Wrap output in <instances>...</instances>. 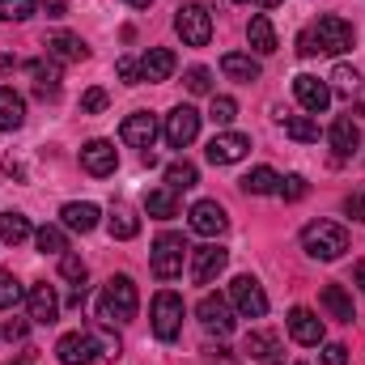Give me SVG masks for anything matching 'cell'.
Returning a JSON list of instances; mask_svg holds the SVG:
<instances>
[{"label": "cell", "mask_w": 365, "mask_h": 365, "mask_svg": "<svg viewBox=\"0 0 365 365\" xmlns=\"http://www.w3.org/2000/svg\"><path fill=\"white\" fill-rule=\"evenodd\" d=\"M119 353V336H110V331H102V327H90V331H68V336H60V344H56V357L64 365H90L98 357H115Z\"/></svg>", "instance_id": "obj_1"}, {"label": "cell", "mask_w": 365, "mask_h": 365, "mask_svg": "<svg viewBox=\"0 0 365 365\" xmlns=\"http://www.w3.org/2000/svg\"><path fill=\"white\" fill-rule=\"evenodd\" d=\"M136 306H140V297H136V280L132 276H110L106 280V289H102V297H98V319L110 327V323H132L136 319Z\"/></svg>", "instance_id": "obj_2"}, {"label": "cell", "mask_w": 365, "mask_h": 365, "mask_svg": "<svg viewBox=\"0 0 365 365\" xmlns=\"http://www.w3.org/2000/svg\"><path fill=\"white\" fill-rule=\"evenodd\" d=\"M302 251H306L310 259L331 264V259H340V255L349 251V230H344L340 221H310V225L302 230Z\"/></svg>", "instance_id": "obj_3"}, {"label": "cell", "mask_w": 365, "mask_h": 365, "mask_svg": "<svg viewBox=\"0 0 365 365\" xmlns=\"http://www.w3.org/2000/svg\"><path fill=\"white\" fill-rule=\"evenodd\" d=\"M182 255H187L182 234H158V242L149 251V268L158 280H175V276H182Z\"/></svg>", "instance_id": "obj_4"}, {"label": "cell", "mask_w": 365, "mask_h": 365, "mask_svg": "<svg viewBox=\"0 0 365 365\" xmlns=\"http://www.w3.org/2000/svg\"><path fill=\"white\" fill-rule=\"evenodd\" d=\"M149 319H153V336L158 340H175L182 331V297L175 289H162L158 297H153V310H149Z\"/></svg>", "instance_id": "obj_5"}, {"label": "cell", "mask_w": 365, "mask_h": 365, "mask_svg": "<svg viewBox=\"0 0 365 365\" xmlns=\"http://www.w3.org/2000/svg\"><path fill=\"white\" fill-rule=\"evenodd\" d=\"M175 30H179V38L187 47H208V38H212V13L204 4H182L179 13H175Z\"/></svg>", "instance_id": "obj_6"}, {"label": "cell", "mask_w": 365, "mask_h": 365, "mask_svg": "<svg viewBox=\"0 0 365 365\" xmlns=\"http://www.w3.org/2000/svg\"><path fill=\"white\" fill-rule=\"evenodd\" d=\"M310 34H314L319 51H331V56H340V51L353 47V26H349L344 17H336V13H323V17L310 26Z\"/></svg>", "instance_id": "obj_7"}, {"label": "cell", "mask_w": 365, "mask_h": 365, "mask_svg": "<svg viewBox=\"0 0 365 365\" xmlns=\"http://www.w3.org/2000/svg\"><path fill=\"white\" fill-rule=\"evenodd\" d=\"M230 302H234V310L242 319H264L268 314V293H264V284L255 276H238L230 284Z\"/></svg>", "instance_id": "obj_8"}, {"label": "cell", "mask_w": 365, "mask_h": 365, "mask_svg": "<svg viewBox=\"0 0 365 365\" xmlns=\"http://www.w3.org/2000/svg\"><path fill=\"white\" fill-rule=\"evenodd\" d=\"M195 314H200L204 331H212V336H221V340L234 331V306H230L221 293H204L200 306H195Z\"/></svg>", "instance_id": "obj_9"}, {"label": "cell", "mask_w": 365, "mask_h": 365, "mask_svg": "<svg viewBox=\"0 0 365 365\" xmlns=\"http://www.w3.org/2000/svg\"><path fill=\"white\" fill-rule=\"evenodd\" d=\"M225 264H230V251H225V247H217V242L195 247V251H191V280H195V284H212L217 276L225 272Z\"/></svg>", "instance_id": "obj_10"}, {"label": "cell", "mask_w": 365, "mask_h": 365, "mask_svg": "<svg viewBox=\"0 0 365 365\" xmlns=\"http://www.w3.org/2000/svg\"><path fill=\"white\" fill-rule=\"evenodd\" d=\"M166 140H170V149H187L195 136H200V110L195 106H175L170 115H166Z\"/></svg>", "instance_id": "obj_11"}, {"label": "cell", "mask_w": 365, "mask_h": 365, "mask_svg": "<svg viewBox=\"0 0 365 365\" xmlns=\"http://www.w3.org/2000/svg\"><path fill=\"white\" fill-rule=\"evenodd\" d=\"M191 230L200 234V238H221L225 230H230V217H225V208L217 204V200H200V204H191Z\"/></svg>", "instance_id": "obj_12"}, {"label": "cell", "mask_w": 365, "mask_h": 365, "mask_svg": "<svg viewBox=\"0 0 365 365\" xmlns=\"http://www.w3.org/2000/svg\"><path fill=\"white\" fill-rule=\"evenodd\" d=\"M289 336H293L297 344H306V349H319V344L327 340V327H323V319H319L314 310L293 306V310H289Z\"/></svg>", "instance_id": "obj_13"}, {"label": "cell", "mask_w": 365, "mask_h": 365, "mask_svg": "<svg viewBox=\"0 0 365 365\" xmlns=\"http://www.w3.org/2000/svg\"><path fill=\"white\" fill-rule=\"evenodd\" d=\"M293 98L302 102L306 115H323L331 106V86L319 81V77H310V73H302V77H293Z\"/></svg>", "instance_id": "obj_14"}, {"label": "cell", "mask_w": 365, "mask_h": 365, "mask_svg": "<svg viewBox=\"0 0 365 365\" xmlns=\"http://www.w3.org/2000/svg\"><path fill=\"white\" fill-rule=\"evenodd\" d=\"M247 149H251V136H242V132H217L208 140V162L212 166H234V162L247 158Z\"/></svg>", "instance_id": "obj_15"}, {"label": "cell", "mask_w": 365, "mask_h": 365, "mask_svg": "<svg viewBox=\"0 0 365 365\" xmlns=\"http://www.w3.org/2000/svg\"><path fill=\"white\" fill-rule=\"evenodd\" d=\"M119 136H123V145H132V149H153V140H158V119L149 115V110H132L128 119H123V128H119Z\"/></svg>", "instance_id": "obj_16"}, {"label": "cell", "mask_w": 365, "mask_h": 365, "mask_svg": "<svg viewBox=\"0 0 365 365\" xmlns=\"http://www.w3.org/2000/svg\"><path fill=\"white\" fill-rule=\"evenodd\" d=\"M115 166H119V149H115L110 140H90V145L81 149V170L93 175V179L115 175Z\"/></svg>", "instance_id": "obj_17"}, {"label": "cell", "mask_w": 365, "mask_h": 365, "mask_svg": "<svg viewBox=\"0 0 365 365\" xmlns=\"http://www.w3.org/2000/svg\"><path fill=\"white\" fill-rule=\"evenodd\" d=\"M26 310H30L34 323H56V319H60V297H56V289H51L47 280L34 284V289L26 293Z\"/></svg>", "instance_id": "obj_18"}, {"label": "cell", "mask_w": 365, "mask_h": 365, "mask_svg": "<svg viewBox=\"0 0 365 365\" xmlns=\"http://www.w3.org/2000/svg\"><path fill=\"white\" fill-rule=\"evenodd\" d=\"M47 56H51V60H64V64H81V60L90 56V47L81 43V34L60 30V34H47Z\"/></svg>", "instance_id": "obj_19"}, {"label": "cell", "mask_w": 365, "mask_h": 365, "mask_svg": "<svg viewBox=\"0 0 365 365\" xmlns=\"http://www.w3.org/2000/svg\"><path fill=\"white\" fill-rule=\"evenodd\" d=\"M175 64H179V60H175L170 47H149L145 60H140V81H170Z\"/></svg>", "instance_id": "obj_20"}, {"label": "cell", "mask_w": 365, "mask_h": 365, "mask_svg": "<svg viewBox=\"0 0 365 365\" xmlns=\"http://www.w3.org/2000/svg\"><path fill=\"white\" fill-rule=\"evenodd\" d=\"M30 77H34V93L43 102H56L60 98V64L47 56V60H34L30 64Z\"/></svg>", "instance_id": "obj_21"}, {"label": "cell", "mask_w": 365, "mask_h": 365, "mask_svg": "<svg viewBox=\"0 0 365 365\" xmlns=\"http://www.w3.org/2000/svg\"><path fill=\"white\" fill-rule=\"evenodd\" d=\"M221 73H225L230 81H247V86H251V81H259L264 68H259V60L247 56V51H225V56H221Z\"/></svg>", "instance_id": "obj_22"}, {"label": "cell", "mask_w": 365, "mask_h": 365, "mask_svg": "<svg viewBox=\"0 0 365 365\" xmlns=\"http://www.w3.org/2000/svg\"><path fill=\"white\" fill-rule=\"evenodd\" d=\"M327 140H331V149H336V158H353V153L361 149V132H357V123H353L349 115H340V119L331 123V132H327Z\"/></svg>", "instance_id": "obj_23"}, {"label": "cell", "mask_w": 365, "mask_h": 365, "mask_svg": "<svg viewBox=\"0 0 365 365\" xmlns=\"http://www.w3.org/2000/svg\"><path fill=\"white\" fill-rule=\"evenodd\" d=\"M60 221H64V230H77V234H90L98 230V221H102V212H98V204H64L60 208Z\"/></svg>", "instance_id": "obj_24"}, {"label": "cell", "mask_w": 365, "mask_h": 365, "mask_svg": "<svg viewBox=\"0 0 365 365\" xmlns=\"http://www.w3.org/2000/svg\"><path fill=\"white\" fill-rule=\"evenodd\" d=\"M21 123H26V98L13 86H4L0 90V132H17Z\"/></svg>", "instance_id": "obj_25"}, {"label": "cell", "mask_w": 365, "mask_h": 365, "mask_svg": "<svg viewBox=\"0 0 365 365\" xmlns=\"http://www.w3.org/2000/svg\"><path fill=\"white\" fill-rule=\"evenodd\" d=\"M319 302H323V310H327L331 319H340V323H353V319H357V310H353V297H349L340 284H323Z\"/></svg>", "instance_id": "obj_26"}, {"label": "cell", "mask_w": 365, "mask_h": 365, "mask_svg": "<svg viewBox=\"0 0 365 365\" xmlns=\"http://www.w3.org/2000/svg\"><path fill=\"white\" fill-rule=\"evenodd\" d=\"M247 38H251V47H255L259 56H272V51H276L272 17H268V13H255V17H251V26H247Z\"/></svg>", "instance_id": "obj_27"}, {"label": "cell", "mask_w": 365, "mask_h": 365, "mask_svg": "<svg viewBox=\"0 0 365 365\" xmlns=\"http://www.w3.org/2000/svg\"><path fill=\"white\" fill-rule=\"evenodd\" d=\"M145 212H149V217H158V221L179 217V191H170V187L149 191V195H145Z\"/></svg>", "instance_id": "obj_28"}, {"label": "cell", "mask_w": 365, "mask_h": 365, "mask_svg": "<svg viewBox=\"0 0 365 365\" xmlns=\"http://www.w3.org/2000/svg\"><path fill=\"white\" fill-rule=\"evenodd\" d=\"M276 187H280V175H276L272 166H255V170L242 179V191H247V195H272Z\"/></svg>", "instance_id": "obj_29"}, {"label": "cell", "mask_w": 365, "mask_h": 365, "mask_svg": "<svg viewBox=\"0 0 365 365\" xmlns=\"http://www.w3.org/2000/svg\"><path fill=\"white\" fill-rule=\"evenodd\" d=\"M284 136L297 140V145H314V140H319V123H314L310 115H289V119H284Z\"/></svg>", "instance_id": "obj_30"}, {"label": "cell", "mask_w": 365, "mask_h": 365, "mask_svg": "<svg viewBox=\"0 0 365 365\" xmlns=\"http://www.w3.org/2000/svg\"><path fill=\"white\" fill-rule=\"evenodd\" d=\"M26 238H30V221H26L21 212H0V242L17 247V242H26Z\"/></svg>", "instance_id": "obj_31"}, {"label": "cell", "mask_w": 365, "mask_h": 365, "mask_svg": "<svg viewBox=\"0 0 365 365\" xmlns=\"http://www.w3.org/2000/svg\"><path fill=\"white\" fill-rule=\"evenodd\" d=\"M195 182H200V170H195L191 162H170V166H166V187H170V191H191Z\"/></svg>", "instance_id": "obj_32"}, {"label": "cell", "mask_w": 365, "mask_h": 365, "mask_svg": "<svg viewBox=\"0 0 365 365\" xmlns=\"http://www.w3.org/2000/svg\"><path fill=\"white\" fill-rule=\"evenodd\" d=\"M106 225H110V238H119V242H128V238H136V234H140V221H136L128 208H115Z\"/></svg>", "instance_id": "obj_33"}, {"label": "cell", "mask_w": 365, "mask_h": 365, "mask_svg": "<svg viewBox=\"0 0 365 365\" xmlns=\"http://www.w3.org/2000/svg\"><path fill=\"white\" fill-rule=\"evenodd\" d=\"M34 242H38L43 255H64V251H68V238H64L60 225H43V230L34 234Z\"/></svg>", "instance_id": "obj_34"}, {"label": "cell", "mask_w": 365, "mask_h": 365, "mask_svg": "<svg viewBox=\"0 0 365 365\" xmlns=\"http://www.w3.org/2000/svg\"><path fill=\"white\" fill-rule=\"evenodd\" d=\"M331 90L344 93V98H353V93L361 90V73L349 68V64H336V68H331Z\"/></svg>", "instance_id": "obj_35"}, {"label": "cell", "mask_w": 365, "mask_h": 365, "mask_svg": "<svg viewBox=\"0 0 365 365\" xmlns=\"http://www.w3.org/2000/svg\"><path fill=\"white\" fill-rule=\"evenodd\" d=\"M247 353H251L255 361L272 365V353H276V336H268V331H251V336H247Z\"/></svg>", "instance_id": "obj_36"}, {"label": "cell", "mask_w": 365, "mask_h": 365, "mask_svg": "<svg viewBox=\"0 0 365 365\" xmlns=\"http://www.w3.org/2000/svg\"><path fill=\"white\" fill-rule=\"evenodd\" d=\"M208 119H212L217 128H230V123L238 119V102H234V98H212V106H208Z\"/></svg>", "instance_id": "obj_37"}, {"label": "cell", "mask_w": 365, "mask_h": 365, "mask_svg": "<svg viewBox=\"0 0 365 365\" xmlns=\"http://www.w3.org/2000/svg\"><path fill=\"white\" fill-rule=\"evenodd\" d=\"M21 297H26V293H21V280L13 272H0V310H13Z\"/></svg>", "instance_id": "obj_38"}, {"label": "cell", "mask_w": 365, "mask_h": 365, "mask_svg": "<svg viewBox=\"0 0 365 365\" xmlns=\"http://www.w3.org/2000/svg\"><path fill=\"white\" fill-rule=\"evenodd\" d=\"M34 17V0H0V21H26Z\"/></svg>", "instance_id": "obj_39"}, {"label": "cell", "mask_w": 365, "mask_h": 365, "mask_svg": "<svg viewBox=\"0 0 365 365\" xmlns=\"http://www.w3.org/2000/svg\"><path fill=\"white\" fill-rule=\"evenodd\" d=\"M60 276H64V280H73V284H86L90 268H86V259H81V255H60Z\"/></svg>", "instance_id": "obj_40"}, {"label": "cell", "mask_w": 365, "mask_h": 365, "mask_svg": "<svg viewBox=\"0 0 365 365\" xmlns=\"http://www.w3.org/2000/svg\"><path fill=\"white\" fill-rule=\"evenodd\" d=\"M276 191H280L284 200H302V195L310 191V182L302 179V175H284V179H280V187H276Z\"/></svg>", "instance_id": "obj_41"}, {"label": "cell", "mask_w": 365, "mask_h": 365, "mask_svg": "<svg viewBox=\"0 0 365 365\" xmlns=\"http://www.w3.org/2000/svg\"><path fill=\"white\" fill-rule=\"evenodd\" d=\"M187 90H191V93H208V90H212V73H208V68H200V64H195V68H187Z\"/></svg>", "instance_id": "obj_42"}, {"label": "cell", "mask_w": 365, "mask_h": 365, "mask_svg": "<svg viewBox=\"0 0 365 365\" xmlns=\"http://www.w3.org/2000/svg\"><path fill=\"white\" fill-rule=\"evenodd\" d=\"M106 102H110V98H106V90H86V98H81V110H86V115H98V110H106Z\"/></svg>", "instance_id": "obj_43"}, {"label": "cell", "mask_w": 365, "mask_h": 365, "mask_svg": "<svg viewBox=\"0 0 365 365\" xmlns=\"http://www.w3.org/2000/svg\"><path fill=\"white\" fill-rule=\"evenodd\" d=\"M115 73H119V77H123V81H128V86H136V81H140V64H136V60H132V56H123V60H119V64H115Z\"/></svg>", "instance_id": "obj_44"}, {"label": "cell", "mask_w": 365, "mask_h": 365, "mask_svg": "<svg viewBox=\"0 0 365 365\" xmlns=\"http://www.w3.org/2000/svg\"><path fill=\"white\" fill-rule=\"evenodd\" d=\"M323 365H349V349L344 344H323Z\"/></svg>", "instance_id": "obj_45"}, {"label": "cell", "mask_w": 365, "mask_h": 365, "mask_svg": "<svg viewBox=\"0 0 365 365\" xmlns=\"http://www.w3.org/2000/svg\"><path fill=\"white\" fill-rule=\"evenodd\" d=\"M297 56H306V60H310V56H319V43H314V34H310V30H302V34H297Z\"/></svg>", "instance_id": "obj_46"}, {"label": "cell", "mask_w": 365, "mask_h": 365, "mask_svg": "<svg viewBox=\"0 0 365 365\" xmlns=\"http://www.w3.org/2000/svg\"><path fill=\"white\" fill-rule=\"evenodd\" d=\"M344 212H349V217H353V221H365V195H361V191H357V195H349V200H344Z\"/></svg>", "instance_id": "obj_47"}, {"label": "cell", "mask_w": 365, "mask_h": 365, "mask_svg": "<svg viewBox=\"0 0 365 365\" xmlns=\"http://www.w3.org/2000/svg\"><path fill=\"white\" fill-rule=\"evenodd\" d=\"M208 365H238V357H230V349H204Z\"/></svg>", "instance_id": "obj_48"}, {"label": "cell", "mask_w": 365, "mask_h": 365, "mask_svg": "<svg viewBox=\"0 0 365 365\" xmlns=\"http://www.w3.org/2000/svg\"><path fill=\"white\" fill-rule=\"evenodd\" d=\"M43 9H47V17H64L68 13V0H38Z\"/></svg>", "instance_id": "obj_49"}, {"label": "cell", "mask_w": 365, "mask_h": 365, "mask_svg": "<svg viewBox=\"0 0 365 365\" xmlns=\"http://www.w3.org/2000/svg\"><path fill=\"white\" fill-rule=\"evenodd\" d=\"M4 336H9V340H26V323H21V319L4 323Z\"/></svg>", "instance_id": "obj_50"}, {"label": "cell", "mask_w": 365, "mask_h": 365, "mask_svg": "<svg viewBox=\"0 0 365 365\" xmlns=\"http://www.w3.org/2000/svg\"><path fill=\"white\" fill-rule=\"evenodd\" d=\"M353 280H357V289L365 293V264H357V268H353Z\"/></svg>", "instance_id": "obj_51"}, {"label": "cell", "mask_w": 365, "mask_h": 365, "mask_svg": "<svg viewBox=\"0 0 365 365\" xmlns=\"http://www.w3.org/2000/svg\"><path fill=\"white\" fill-rule=\"evenodd\" d=\"M4 365H34V353H21L17 361H4Z\"/></svg>", "instance_id": "obj_52"}, {"label": "cell", "mask_w": 365, "mask_h": 365, "mask_svg": "<svg viewBox=\"0 0 365 365\" xmlns=\"http://www.w3.org/2000/svg\"><path fill=\"white\" fill-rule=\"evenodd\" d=\"M123 4H132V9H149L153 0H123Z\"/></svg>", "instance_id": "obj_53"}, {"label": "cell", "mask_w": 365, "mask_h": 365, "mask_svg": "<svg viewBox=\"0 0 365 365\" xmlns=\"http://www.w3.org/2000/svg\"><path fill=\"white\" fill-rule=\"evenodd\" d=\"M259 4H264V9H276V4H284V0H259Z\"/></svg>", "instance_id": "obj_54"}, {"label": "cell", "mask_w": 365, "mask_h": 365, "mask_svg": "<svg viewBox=\"0 0 365 365\" xmlns=\"http://www.w3.org/2000/svg\"><path fill=\"white\" fill-rule=\"evenodd\" d=\"M234 4H247V0H234Z\"/></svg>", "instance_id": "obj_55"}]
</instances>
